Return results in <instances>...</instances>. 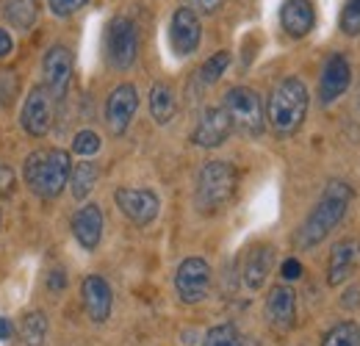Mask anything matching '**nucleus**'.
<instances>
[{
	"label": "nucleus",
	"mask_w": 360,
	"mask_h": 346,
	"mask_svg": "<svg viewBox=\"0 0 360 346\" xmlns=\"http://www.w3.org/2000/svg\"><path fill=\"white\" fill-rule=\"evenodd\" d=\"M355 191L349 183L344 180H330L316 203V208L308 214V219L300 224V230L294 233V247L297 250H314L319 247L338 224L347 217L349 203H352Z\"/></svg>",
	"instance_id": "nucleus-1"
},
{
	"label": "nucleus",
	"mask_w": 360,
	"mask_h": 346,
	"mask_svg": "<svg viewBox=\"0 0 360 346\" xmlns=\"http://www.w3.org/2000/svg\"><path fill=\"white\" fill-rule=\"evenodd\" d=\"M308 89L300 78H285L280 81L269 97L266 105V122L274 130V136L285 139L294 136L297 130L302 128L305 114H308Z\"/></svg>",
	"instance_id": "nucleus-2"
},
{
	"label": "nucleus",
	"mask_w": 360,
	"mask_h": 346,
	"mask_svg": "<svg viewBox=\"0 0 360 346\" xmlns=\"http://www.w3.org/2000/svg\"><path fill=\"white\" fill-rule=\"evenodd\" d=\"M236 186H238V172L233 164L227 161H208L200 174H197V186H194V205L202 217H214L219 211H225L230 200L236 197Z\"/></svg>",
	"instance_id": "nucleus-3"
},
{
	"label": "nucleus",
	"mask_w": 360,
	"mask_h": 346,
	"mask_svg": "<svg viewBox=\"0 0 360 346\" xmlns=\"http://www.w3.org/2000/svg\"><path fill=\"white\" fill-rule=\"evenodd\" d=\"M70 172H72V164H70V153L64 150H39V153H31L25 158V183L34 194H39L42 200H56L64 186L70 183Z\"/></svg>",
	"instance_id": "nucleus-4"
},
{
	"label": "nucleus",
	"mask_w": 360,
	"mask_h": 346,
	"mask_svg": "<svg viewBox=\"0 0 360 346\" xmlns=\"http://www.w3.org/2000/svg\"><path fill=\"white\" fill-rule=\"evenodd\" d=\"M222 108L230 117L233 130H238L247 139H258L266 128V111L261 103V94L250 86H233L225 94Z\"/></svg>",
	"instance_id": "nucleus-5"
},
{
	"label": "nucleus",
	"mask_w": 360,
	"mask_h": 346,
	"mask_svg": "<svg viewBox=\"0 0 360 346\" xmlns=\"http://www.w3.org/2000/svg\"><path fill=\"white\" fill-rule=\"evenodd\" d=\"M105 58L114 70L125 72L139 58V28L131 17H114L105 28Z\"/></svg>",
	"instance_id": "nucleus-6"
},
{
	"label": "nucleus",
	"mask_w": 360,
	"mask_h": 346,
	"mask_svg": "<svg viewBox=\"0 0 360 346\" xmlns=\"http://www.w3.org/2000/svg\"><path fill=\"white\" fill-rule=\"evenodd\" d=\"M175 291L180 302L197 305L211 291V266L202 258H186L175 271Z\"/></svg>",
	"instance_id": "nucleus-7"
},
{
	"label": "nucleus",
	"mask_w": 360,
	"mask_h": 346,
	"mask_svg": "<svg viewBox=\"0 0 360 346\" xmlns=\"http://www.w3.org/2000/svg\"><path fill=\"white\" fill-rule=\"evenodd\" d=\"M53 114H56V100L42 84L28 91L22 111H20V125L28 136H45L53 125Z\"/></svg>",
	"instance_id": "nucleus-8"
},
{
	"label": "nucleus",
	"mask_w": 360,
	"mask_h": 346,
	"mask_svg": "<svg viewBox=\"0 0 360 346\" xmlns=\"http://www.w3.org/2000/svg\"><path fill=\"white\" fill-rule=\"evenodd\" d=\"M72 53L64 47V44H56L50 47L42 58V86L53 94V100H61L70 89V81H72Z\"/></svg>",
	"instance_id": "nucleus-9"
},
{
	"label": "nucleus",
	"mask_w": 360,
	"mask_h": 346,
	"mask_svg": "<svg viewBox=\"0 0 360 346\" xmlns=\"http://www.w3.org/2000/svg\"><path fill=\"white\" fill-rule=\"evenodd\" d=\"M114 203L125 214V219H131L139 227L153 224L155 217H158V208H161L158 197L150 188H117Z\"/></svg>",
	"instance_id": "nucleus-10"
},
{
	"label": "nucleus",
	"mask_w": 360,
	"mask_h": 346,
	"mask_svg": "<svg viewBox=\"0 0 360 346\" xmlns=\"http://www.w3.org/2000/svg\"><path fill=\"white\" fill-rule=\"evenodd\" d=\"M352 81V64L344 53H333L321 70L319 78V103L321 105H333L338 97H344V91L349 89Z\"/></svg>",
	"instance_id": "nucleus-11"
},
{
	"label": "nucleus",
	"mask_w": 360,
	"mask_h": 346,
	"mask_svg": "<svg viewBox=\"0 0 360 346\" xmlns=\"http://www.w3.org/2000/svg\"><path fill=\"white\" fill-rule=\"evenodd\" d=\"M136 108H139V91L134 84H122L108 94V103H105V125L114 136H122L125 130L131 128L136 117Z\"/></svg>",
	"instance_id": "nucleus-12"
},
{
	"label": "nucleus",
	"mask_w": 360,
	"mask_h": 346,
	"mask_svg": "<svg viewBox=\"0 0 360 346\" xmlns=\"http://www.w3.org/2000/svg\"><path fill=\"white\" fill-rule=\"evenodd\" d=\"M233 133V125H230V117L222 105H214V108H205L194 125V133H191V141L197 147H205V150H214L219 144H225Z\"/></svg>",
	"instance_id": "nucleus-13"
},
{
	"label": "nucleus",
	"mask_w": 360,
	"mask_h": 346,
	"mask_svg": "<svg viewBox=\"0 0 360 346\" xmlns=\"http://www.w3.org/2000/svg\"><path fill=\"white\" fill-rule=\"evenodd\" d=\"M202 39V25H200V17L194 8L188 6H180L178 11L172 14V23H169V42L172 50L178 56H191Z\"/></svg>",
	"instance_id": "nucleus-14"
},
{
	"label": "nucleus",
	"mask_w": 360,
	"mask_h": 346,
	"mask_svg": "<svg viewBox=\"0 0 360 346\" xmlns=\"http://www.w3.org/2000/svg\"><path fill=\"white\" fill-rule=\"evenodd\" d=\"M360 266V241L358 238H344L330 250L327 260V283L330 286H344L352 271Z\"/></svg>",
	"instance_id": "nucleus-15"
},
{
	"label": "nucleus",
	"mask_w": 360,
	"mask_h": 346,
	"mask_svg": "<svg viewBox=\"0 0 360 346\" xmlns=\"http://www.w3.org/2000/svg\"><path fill=\"white\" fill-rule=\"evenodd\" d=\"M274 266V247L271 244H252L244 266H241V280H244V288L247 291H261L264 283L269 280V271Z\"/></svg>",
	"instance_id": "nucleus-16"
},
{
	"label": "nucleus",
	"mask_w": 360,
	"mask_h": 346,
	"mask_svg": "<svg viewBox=\"0 0 360 346\" xmlns=\"http://www.w3.org/2000/svg\"><path fill=\"white\" fill-rule=\"evenodd\" d=\"M280 25L291 39L308 37L316 25L314 0H285L280 6Z\"/></svg>",
	"instance_id": "nucleus-17"
},
{
	"label": "nucleus",
	"mask_w": 360,
	"mask_h": 346,
	"mask_svg": "<svg viewBox=\"0 0 360 346\" xmlns=\"http://www.w3.org/2000/svg\"><path fill=\"white\" fill-rule=\"evenodd\" d=\"M266 319L277 333H285L297 321V294L291 286H274L266 297Z\"/></svg>",
	"instance_id": "nucleus-18"
},
{
	"label": "nucleus",
	"mask_w": 360,
	"mask_h": 346,
	"mask_svg": "<svg viewBox=\"0 0 360 346\" xmlns=\"http://www.w3.org/2000/svg\"><path fill=\"white\" fill-rule=\"evenodd\" d=\"M81 297H84V307H86V313H89V319L94 324H103L111 316L114 294H111V286L100 274H89L81 283Z\"/></svg>",
	"instance_id": "nucleus-19"
},
{
	"label": "nucleus",
	"mask_w": 360,
	"mask_h": 346,
	"mask_svg": "<svg viewBox=\"0 0 360 346\" xmlns=\"http://www.w3.org/2000/svg\"><path fill=\"white\" fill-rule=\"evenodd\" d=\"M72 236L84 250H97L100 238H103V211L100 205L86 203L84 208H78V214L72 217Z\"/></svg>",
	"instance_id": "nucleus-20"
},
{
	"label": "nucleus",
	"mask_w": 360,
	"mask_h": 346,
	"mask_svg": "<svg viewBox=\"0 0 360 346\" xmlns=\"http://www.w3.org/2000/svg\"><path fill=\"white\" fill-rule=\"evenodd\" d=\"M175 108H178V103H175L172 86L169 84H153V89H150V117L158 125H167V122H172Z\"/></svg>",
	"instance_id": "nucleus-21"
},
{
	"label": "nucleus",
	"mask_w": 360,
	"mask_h": 346,
	"mask_svg": "<svg viewBox=\"0 0 360 346\" xmlns=\"http://www.w3.org/2000/svg\"><path fill=\"white\" fill-rule=\"evenodd\" d=\"M97 177H100V169L91 161H81L78 167H72V172H70V188H72V197L78 203H84L89 197L91 188L97 186Z\"/></svg>",
	"instance_id": "nucleus-22"
},
{
	"label": "nucleus",
	"mask_w": 360,
	"mask_h": 346,
	"mask_svg": "<svg viewBox=\"0 0 360 346\" xmlns=\"http://www.w3.org/2000/svg\"><path fill=\"white\" fill-rule=\"evenodd\" d=\"M6 20L20 31H31L37 25V20H39L37 0H8L6 3Z\"/></svg>",
	"instance_id": "nucleus-23"
},
{
	"label": "nucleus",
	"mask_w": 360,
	"mask_h": 346,
	"mask_svg": "<svg viewBox=\"0 0 360 346\" xmlns=\"http://www.w3.org/2000/svg\"><path fill=\"white\" fill-rule=\"evenodd\" d=\"M47 335V319L45 313L31 310L20 321V346H42Z\"/></svg>",
	"instance_id": "nucleus-24"
},
{
	"label": "nucleus",
	"mask_w": 360,
	"mask_h": 346,
	"mask_svg": "<svg viewBox=\"0 0 360 346\" xmlns=\"http://www.w3.org/2000/svg\"><path fill=\"white\" fill-rule=\"evenodd\" d=\"M321 346H360V324L358 321H338V324H333L324 333Z\"/></svg>",
	"instance_id": "nucleus-25"
},
{
	"label": "nucleus",
	"mask_w": 360,
	"mask_h": 346,
	"mask_svg": "<svg viewBox=\"0 0 360 346\" xmlns=\"http://www.w3.org/2000/svg\"><path fill=\"white\" fill-rule=\"evenodd\" d=\"M230 67V53L227 50H219V53H214L202 67H200V72H197V81H200V86H214L222 75H225V70Z\"/></svg>",
	"instance_id": "nucleus-26"
},
{
	"label": "nucleus",
	"mask_w": 360,
	"mask_h": 346,
	"mask_svg": "<svg viewBox=\"0 0 360 346\" xmlns=\"http://www.w3.org/2000/svg\"><path fill=\"white\" fill-rule=\"evenodd\" d=\"M202 346H244V338L236 324H217L205 333Z\"/></svg>",
	"instance_id": "nucleus-27"
},
{
	"label": "nucleus",
	"mask_w": 360,
	"mask_h": 346,
	"mask_svg": "<svg viewBox=\"0 0 360 346\" xmlns=\"http://www.w3.org/2000/svg\"><path fill=\"white\" fill-rule=\"evenodd\" d=\"M338 25H341V34L358 37L360 34V0H347V3H344L341 17H338Z\"/></svg>",
	"instance_id": "nucleus-28"
},
{
	"label": "nucleus",
	"mask_w": 360,
	"mask_h": 346,
	"mask_svg": "<svg viewBox=\"0 0 360 346\" xmlns=\"http://www.w3.org/2000/svg\"><path fill=\"white\" fill-rule=\"evenodd\" d=\"M97 150H100V136H97L94 130H81V133H75V139H72V153H75V155L91 158Z\"/></svg>",
	"instance_id": "nucleus-29"
},
{
	"label": "nucleus",
	"mask_w": 360,
	"mask_h": 346,
	"mask_svg": "<svg viewBox=\"0 0 360 346\" xmlns=\"http://www.w3.org/2000/svg\"><path fill=\"white\" fill-rule=\"evenodd\" d=\"M86 3H89V0H47L50 11H53L56 17H72V14H78Z\"/></svg>",
	"instance_id": "nucleus-30"
},
{
	"label": "nucleus",
	"mask_w": 360,
	"mask_h": 346,
	"mask_svg": "<svg viewBox=\"0 0 360 346\" xmlns=\"http://www.w3.org/2000/svg\"><path fill=\"white\" fill-rule=\"evenodd\" d=\"M67 288V274H64V269H50V274H47V291L50 294H61Z\"/></svg>",
	"instance_id": "nucleus-31"
},
{
	"label": "nucleus",
	"mask_w": 360,
	"mask_h": 346,
	"mask_svg": "<svg viewBox=\"0 0 360 346\" xmlns=\"http://www.w3.org/2000/svg\"><path fill=\"white\" fill-rule=\"evenodd\" d=\"M14 183H17V177H14V169L0 164V197H8V194L14 191Z\"/></svg>",
	"instance_id": "nucleus-32"
},
{
	"label": "nucleus",
	"mask_w": 360,
	"mask_h": 346,
	"mask_svg": "<svg viewBox=\"0 0 360 346\" xmlns=\"http://www.w3.org/2000/svg\"><path fill=\"white\" fill-rule=\"evenodd\" d=\"M225 0H188V8L200 11V14H217L222 8Z\"/></svg>",
	"instance_id": "nucleus-33"
},
{
	"label": "nucleus",
	"mask_w": 360,
	"mask_h": 346,
	"mask_svg": "<svg viewBox=\"0 0 360 346\" xmlns=\"http://www.w3.org/2000/svg\"><path fill=\"white\" fill-rule=\"evenodd\" d=\"M280 271H283L285 280H297V277H302V263H300L297 258H288L285 263H283Z\"/></svg>",
	"instance_id": "nucleus-34"
},
{
	"label": "nucleus",
	"mask_w": 360,
	"mask_h": 346,
	"mask_svg": "<svg viewBox=\"0 0 360 346\" xmlns=\"http://www.w3.org/2000/svg\"><path fill=\"white\" fill-rule=\"evenodd\" d=\"M11 50H14V37L6 28H0V58L11 56Z\"/></svg>",
	"instance_id": "nucleus-35"
},
{
	"label": "nucleus",
	"mask_w": 360,
	"mask_h": 346,
	"mask_svg": "<svg viewBox=\"0 0 360 346\" xmlns=\"http://www.w3.org/2000/svg\"><path fill=\"white\" fill-rule=\"evenodd\" d=\"M11 335H14V324H11V319L0 316V341H8Z\"/></svg>",
	"instance_id": "nucleus-36"
},
{
	"label": "nucleus",
	"mask_w": 360,
	"mask_h": 346,
	"mask_svg": "<svg viewBox=\"0 0 360 346\" xmlns=\"http://www.w3.org/2000/svg\"><path fill=\"white\" fill-rule=\"evenodd\" d=\"M349 291H352V294H347V297H344V307H358L360 305V288L355 286V288H349Z\"/></svg>",
	"instance_id": "nucleus-37"
}]
</instances>
